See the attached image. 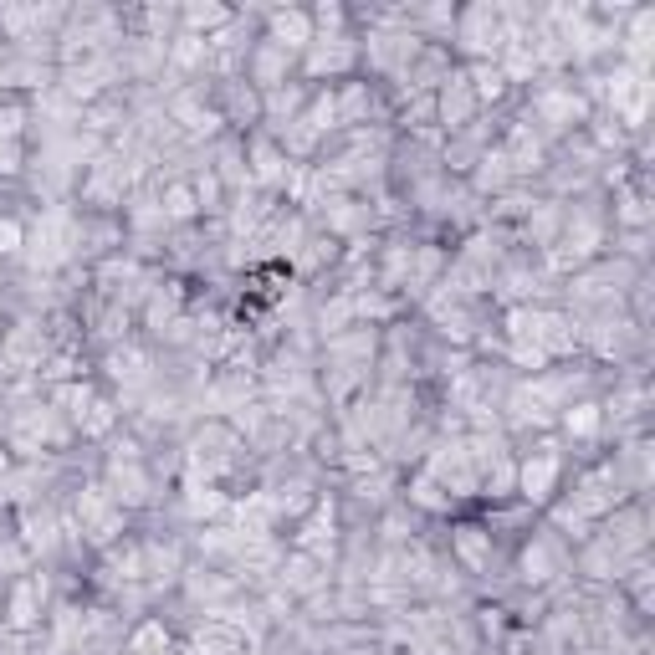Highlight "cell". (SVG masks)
Masks as SVG:
<instances>
[{
	"mask_svg": "<svg viewBox=\"0 0 655 655\" xmlns=\"http://www.w3.org/2000/svg\"><path fill=\"white\" fill-rule=\"evenodd\" d=\"M77 517H82V533L93 543H113L123 533V507L108 497V487H82L77 492Z\"/></svg>",
	"mask_w": 655,
	"mask_h": 655,
	"instance_id": "1",
	"label": "cell"
},
{
	"mask_svg": "<svg viewBox=\"0 0 655 655\" xmlns=\"http://www.w3.org/2000/svg\"><path fill=\"white\" fill-rule=\"evenodd\" d=\"M461 21V41H466V52L471 57H497L502 52V41H507V26H502V6H471L456 16Z\"/></svg>",
	"mask_w": 655,
	"mask_h": 655,
	"instance_id": "2",
	"label": "cell"
},
{
	"mask_svg": "<svg viewBox=\"0 0 655 655\" xmlns=\"http://www.w3.org/2000/svg\"><path fill=\"white\" fill-rule=\"evenodd\" d=\"M359 57V41L348 31H313V47H308V77H338L348 72Z\"/></svg>",
	"mask_w": 655,
	"mask_h": 655,
	"instance_id": "3",
	"label": "cell"
},
{
	"mask_svg": "<svg viewBox=\"0 0 655 655\" xmlns=\"http://www.w3.org/2000/svg\"><path fill=\"white\" fill-rule=\"evenodd\" d=\"M558 476H563V461H558V451H553V446H538L528 461H517V492H522V497H528V502L538 507V502H548V497H553Z\"/></svg>",
	"mask_w": 655,
	"mask_h": 655,
	"instance_id": "4",
	"label": "cell"
},
{
	"mask_svg": "<svg viewBox=\"0 0 655 655\" xmlns=\"http://www.w3.org/2000/svg\"><path fill=\"white\" fill-rule=\"evenodd\" d=\"M476 113V93H471V77L466 72H446V82L435 87V118L446 128H466Z\"/></svg>",
	"mask_w": 655,
	"mask_h": 655,
	"instance_id": "5",
	"label": "cell"
},
{
	"mask_svg": "<svg viewBox=\"0 0 655 655\" xmlns=\"http://www.w3.org/2000/svg\"><path fill=\"white\" fill-rule=\"evenodd\" d=\"M108 497H113L118 507H139V502H149V476H144L139 456H118V461L108 466Z\"/></svg>",
	"mask_w": 655,
	"mask_h": 655,
	"instance_id": "6",
	"label": "cell"
},
{
	"mask_svg": "<svg viewBox=\"0 0 655 655\" xmlns=\"http://www.w3.org/2000/svg\"><path fill=\"white\" fill-rule=\"evenodd\" d=\"M267 26H272V36H267V41H272L277 52H287V57L313 47V11H272V21H267Z\"/></svg>",
	"mask_w": 655,
	"mask_h": 655,
	"instance_id": "7",
	"label": "cell"
},
{
	"mask_svg": "<svg viewBox=\"0 0 655 655\" xmlns=\"http://www.w3.org/2000/svg\"><path fill=\"white\" fill-rule=\"evenodd\" d=\"M533 108H538V118H548L553 128H569V123L584 118V98L574 93V87H543V93L533 98Z\"/></svg>",
	"mask_w": 655,
	"mask_h": 655,
	"instance_id": "8",
	"label": "cell"
},
{
	"mask_svg": "<svg viewBox=\"0 0 655 655\" xmlns=\"http://www.w3.org/2000/svg\"><path fill=\"white\" fill-rule=\"evenodd\" d=\"M502 159L512 164V174H528V169L543 164V144H538V134H533V123H512V128H507Z\"/></svg>",
	"mask_w": 655,
	"mask_h": 655,
	"instance_id": "9",
	"label": "cell"
},
{
	"mask_svg": "<svg viewBox=\"0 0 655 655\" xmlns=\"http://www.w3.org/2000/svg\"><path fill=\"white\" fill-rule=\"evenodd\" d=\"M287 169H292V159L282 154V144H272V139H251V180H261V185H282L287 180Z\"/></svg>",
	"mask_w": 655,
	"mask_h": 655,
	"instance_id": "10",
	"label": "cell"
},
{
	"mask_svg": "<svg viewBox=\"0 0 655 655\" xmlns=\"http://www.w3.org/2000/svg\"><path fill=\"white\" fill-rule=\"evenodd\" d=\"M41 594H47V584H41V579H21V584L11 589V604H6L11 630H31V625L41 620Z\"/></svg>",
	"mask_w": 655,
	"mask_h": 655,
	"instance_id": "11",
	"label": "cell"
},
{
	"mask_svg": "<svg viewBox=\"0 0 655 655\" xmlns=\"http://www.w3.org/2000/svg\"><path fill=\"white\" fill-rule=\"evenodd\" d=\"M169 118H174V123H185L190 134H215V128L226 123V118L215 113L210 103H200V93H180V98L169 103Z\"/></svg>",
	"mask_w": 655,
	"mask_h": 655,
	"instance_id": "12",
	"label": "cell"
},
{
	"mask_svg": "<svg viewBox=\"0 0 655 655\" xmlns=\"http://www.w3.org/2000/svg\"><path fill=\"white\" fill-rule=\"evenodd\" d=\"M190 655H246V635H241L236 625H226V620H210V625L195 635Z\"/></svg>",
	"mask_w": 655,
	"mask_h": 655,
	"instance_id": "13",
	"label": "cell"
},
{
	"mask_svg": "<svg viewBox=\"0 0 655 655\" xmlns=\"http://www.w3.org/2000/svg\"><path fill=\"white\" fill-rule=\"evenodd\" d=\"M328 579H323V558H313V553H292L287 563H282V589H292V594H318Z\"/></svg>",
	"mask_w": 655,
	"mask_h": 655,
	"instance_id": "14",
	"label": "cell"
},
{
	"mask_svg": "<svg viewBox=\"0 0 655 655\" xmlns=\"http://www.w3.org/2000/svg\"><path fill=\"white\" fill-rule=\"evenodd\" d=\"M328 548H333V507H328V502H318V507H313V517L302 522V533H297V553L328 558Z\"/></svg>",
	"mask_w": 655,
	"mask_h": 655,
	"instance_id": "15",
	"label": "cell"
},
{
	"mask_svg": "<svg viewBox=\"0 0 655 655\" xmlns=\"http://www.w3.org/2000/svg\"><path fill=\"white\" fill-rule=\"evenodd\" d=\"M41 354H47V338H41L36 323H21V328L6 333V364L31 369V364H41Z\"/></svg>",
	"mask_w": 655,
	"mask_h": 655,
	"instance_id": "16",
	"label": "cell"
},
{
	"mask_svg": "<svg viewBox=\"0 0 655 655\" xmlns=\"http://www.w3.org/2000/svg\"><path fill=\"white\" fill-rule=\"evenodd\" d=\"M287 67H292V57L277 52L272 41H261L256 57H251V77H256V87H267V93H277V87L287 82Z\"/></svg>",
	"mask_w": 655,
	"mask_h": 655,
	"instance_id": "17",
	"label": "cell"
},
{
	"mask_svg": "<svg viewBox=\"0 0 655 655\" xmlns=\"http://www.w3.org/2000/svg\"><path fill=\"white\" fill-rule=\"evenodd\" d=\"M451 543H456V553H461V563H466V569H487V563H492V533L471 528V522L451 533Z\"/></svg>",
	"mask_w": 655,
	"mask_h": 655,
	"instance_id": "18",
	"label": "cell"
},
{
	"mask_svg": "<svg viewBox=\"0 0 655 655\" xmlns=\"http://www.w3.org/2000/svg\"><path fill=\"white\" fill-rule=\"evenodd\" d=\"M374 113V93H369V82H348L343 93H338V123H364Z\"/></svg>",
	"mask_w": 655,
	"mask_h": 655,
	"instance_id": "19",
	"label": "cell"
},
{
	"mask_svg": "<svg viewBox=\"0 0 655 655\" xmlns=\"http://www.w3.org/2000/svg\"><path fill=\"white\" fill-rule=\"evenodd\" d=\"M169 62L180 67V72H195V67H205L210 62V41L205 36H174V47H169Z\"/></svg>",
	"mask_w": 655,
	"mask_h": 655,
	"instance_id": "20",
	"label": "cell"
},
{
	"mask_svg": "<svg viewBox=\"0 0 655 655\" xmlns=\"http://www.w3.org/2000/svg\"><path fill=\"white\" fill-rule=\"evenodd\" d=\"M410 502H415V507H425V512H451V492H446L441 482H435L430 471H420L415 482H410Z\"/></svg>",
	"mask_w": 655,
	"mask_h": 655,
	"instance_id": "21",
	"label": "cell"
},
{
	"mask_svg": "<svg viewBox=\"0 0 655 655\" xmlns=\"http://www.w3.org/2000/svg\"><path fill=\"white\" fill-rule=\"evenodd\" d=\"M159 210H164V221H190V215L200 210V200H195V185H164V195H159Z\"/></svg>",
	"mask_w": 655,
	"mask_h": 655,
	"instance_id": "22",
	"label": "cell"
},
{
	"mask_svg": "<svg viewBox=\"0 0 655 655\" xmlns=\"http://www.w3.org/2000/svg\"><path fill=\"white\" fill-rule=\"evenodd\" d=\"M471 93H476V108H482V103H497L502 93H507V77L497 72V67H487V62H476L471 72Z\"/></svg>",
	"mask_w": 655,
	"mask_h": 655,
	"instance_id": "23",
	"label": "cell"
},
{
	"mask_svg": "<svg viewBox=\"0 0 655 655\" xmlns=\"http://www.w3.org/2000/svg\"><path fill=\"white\" fill-rule=\"evenodd\" d=\"M599 405L594 400H579V405H569V410H563V430H569L574 435V441H589V435L599 430Z\"/></svg>",
	"mask_w": 655,
	"mask_h": 655,
	"instance_id": "24",
	"label": "cell"
},
{
	"mask_svg": "<svg viewBox=\"0 0 655 655\" xmlns=\"http://www.w3.org/2000/svg\"><path fill=\"white\" fill-rule=\"evenodd\" d=\"M82 435H93V441H98V435H108L113 425H118V410H113V400H103V395H93V405H87L82 410Z\"/></svg>",
	"mask_w": 655,
	"mask_h": 655,
	"instance_id": "25",
	"label": "cell"
},
{
	"mask_svg": "<svg viewBox=\"0 0 655 655\" xmlns=\"http://www.w3.org/2000/svg\"><path fill=\"white\" fill-rule=\"evenodd\" d=\"M185 26H190V36L205 31V41H210V31L231 26V11H226V6H190V11H185Z\"/></svg>",
	"mask_w": 655,
	"mask_h": 655,
	"instance_id": "26",
	"label": "cell"
},
{
	"mask_svg": "<svg viewBox=\"0 0 655 655\" xmlns=\"http://www.w3.org/2000/svg\"><path fill=\"white\" fill-rule=\"evenodd\" d=\"M522 579H528V584L553 579V553H548V543H528V548H522Z\"/></svg>",
	"mask_w": 655,
	"mask_h": 655,
	"instance_id": "27",
	"label": "cell"
},
{
	"mask_svg": "<svg viewBox=\"0 0 655 655\" xmlns=\"http://www.w3.org/2000/svg\"><path fill=\"white\" fill-rule=\"evenodd\" d=\"M476 164H482V169H476V190H502V185H507V174H512V164L502 159V149H497V154L487 149V154H482V159H476Z\"/></svg>",
	"mask_w": 655,
	"mask_h": 655,
	"instance_id": "28",
	"label": "cell"
},
{
	"mask_svg": "<svg viewBox=\"0 0 655 655\" xmlns=\"http://www.w3.org/2000/svg\"><path fill=\"white\" fill-rule=\"evenodd\" d=\"M164 650H169V635H164V625H159V620L139 625V630H134V640H128V655H164Z\"/></svg>",
	"mask_w": 655,
	"mask_h": 655,
	"instance_id": "29",
	"label": "cell"
},
{
	"mask_svg": "<svg viewBox=\"0 0 655 655\" xmlns=\"http://www.w3.org/2000/svg\"><path fill=\"white\" fill-rule=\"evenodd\" d=\"M185 507H190L195 517H210V512H226V497L215 492L210 482H190V497H185Z\"/></svg>",
	"mask_w": 655,
	"mask_h": 655,
	"instance_id": "30",
	"label": "cell"
},
{
	"mask_svg": "<svg viewBox=\"0 0 655 655\" xmlns=\"http://www.w3.org/2000/svg\"><path fill=\"white\" fill-rule=\"evenodd\" d=\"M108 369H113V379H144V354H134V348H113Z\"/></svg>",
	"mask_w": 655,
	"mask_h": 655,
	"instance_id": "31",
	"label": "cell"
},
{
	"mask_svg": "<svg viewBox=\"0 0 655 655\" xmlns=\"http://www.w3.org/2000/svg\"><path fill=\"white\" fill-rule=\"evenodd\" d=\"M21 246H26V231H21V221L6 215V221H0V256H16Z\"/></svg>",
	"mask_w": 655,
	"mask_h": 655,
	"instance_id": "32",
	"label": "cell"
},
{
	"mask_svg": "<svg viewBox=\"0 0 655 655\" xmlns=\"http://www.w3.org/2000/svg\"><path fill=\"white\" fill-rule=\"evenodd\" d=\"M348 655H374V650H348Z\"/></svg>",
	"mask_w": 655,
	"mask_h": 655,
	"instance_id": "33",
	"label": "cell"
}]
</instances>
